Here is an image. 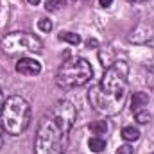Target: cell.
Returning a JSON list of instances; mask_svg holds the SVG:
<instances>
[{"label":"cell","instance_id":"cell-1","mask_svg":"<svg viewBox=\"0 0 154 154\" xmlns=\"http://www.w3.org/2000/svg\"><path fill=\"white\" fill-rule=\"evenodd\" d=\"M127 72L129 66L125 61H115L106 68L100 82L90 90L91 106L100 115L113 116L120 113L127 95Z\"/></svg>","mask_w":154,"mask_h":154},{"label":"cell","instance_id":"cell-2","mask_svg":"<svg viewBox=\"0 0 154 154\" xmlns=\"http://www.w3.org/2000/svg\"><path fill=\"white\" fill-rule=\"evenodd\" d=\"M68 133H70L68 129H65L50 113H47L38 124V133L34 142L36 154H63Z\"/></svg>","mask_w":154,"mask_h":154},{"label":"cell","instance_id":"cell-3","mask_svg":"<svg viewBox=\"0 0 154 154\" xmlns=\"http://www.w3.org/2000/svg\"><path fill=\"white\" fill-rule=\"evenodd\" d=\"M2 125L4 129L13 134V136H18L22 133L27 131L29 124H31V106L29 102L20 97V95H11L5 102H4V108H2Z\"/></svg>","mask_w":154,"mask_h":154},{"label":"cell","instance_id":"cell-4","mask_svg":"<svg viewBox=\"0 0 154 154\" xmlns=\"http://www.w3.org/2000/svg\"><path fill=\"white\" fill-rule=\"evenodd\" d=\"M93 77V68L84 57H70L66 54V59L59 66L56 74V82L63 90H74L77 86H84Z\"/></svg>","mask_w":154,"mask_h":154},{"label":"cell","instance_id":"cell-5","mask_svg":"<svg viewBox=\"0 0 154 154\" xmlns=\"http://www.w3.org/2000/svg\"><path fill=\"white\" fill-rule=\"evenodd\" d=\"M0 47L5 54L14 56L20 52H41L43 43L38 36L29 32H11L5 38H2Z\"/></svg>","mask_w":154,"mask_h":154},{"label":"cell","instance_id":"cell-6","mask_svg":"<svg viewBox=\"0 0 154 154\" xmlns=\"http://www.w3.org/2000/svg\"><path fill=\"white\" fill-rule=\"evenodd\" d=\"M16 72L20 75H25V77H34L41 72V63L32 59V57H23L16 63Z\"/></svg>","mask_w":154,"mask_h":154},{"label":"cell","instance_id":"cell-7","mask_svg":"<svg viewBox=\"0 0 154 154\" xmlns=\"http://www.w3.org/2000/svg\"><path fill=\"white\" fill-rule=\"evenodd\" d=\"M152 36H154L152 27H151L149 23H140V25L131 32L129 39L134 41V43H147L149 39H152Z\"/></svg>","mask_w":154,"mask_h":154},{"label":"cell","instance_id":"cell-8","mask_svg":"<svg viewBox=\"0 0 154 154\" xmlns=\"http://www.w3.org/2000/svg\"><path fill=\"white\" fill-rule=\"evenodd\" d=\"M149 104V95L145 93V91H136L133 97H131V108H133V111H140V109H143V106H147Z\"/></svg>","mask_w":154,"mask_h":154},{"label":"cell","instance_id":"cell-9","mask_svg":"<svg viewBox=\"0 0 154 154\" xmlns=\"http://www.w3.org/2000/svg\"><path fill=\"white\" fill-rule=\"evenodd\" d=\"M88 129L91 131V134L102 136V134L108 133V122H106V120H95V122H91V124L88 125Z\"/></svg>","mask_w":154,"mask_h":154},{"label":"cell","instance_id":"cell-10","mask_svg":"<svg viewBox=\"0 0 154 154\" xmlns=\"http://www.w3.org/2000/svg\"><path fill=\"white\" fill-rule=\"evenodd\" d=\"M122 138H124L125 142H136V140L140 138V131H138L134 125H125V127L122 129Z\"/></svg>","mask_w":154,"mask_h":154},{"label":"cell","instance_id":"cell-11","mask_svg":"<svg viewBox=\"0 0 154 154\" xmlns=\"http://www.w3.org/2000/svg\"><path fill=\"white\" fill-rule=\"evenodd\" d=\"M88 147L93 151V152H102L106 149V140L102 136H91L88 140Z\"/></svg>","mask_w":154,"mask_h":154},{"label":"cell","instance_id":"cell-12","mask_svg":"<svg viewBox=\"0 0 154 154\" xmlns=\"http://www.w3.org/2000/svg\"><path fill=\"white\" fill-rule=\"evenodd\" d=\"M57 38L61 39V41H66V43H70V45H79L81 43V36L75 34V32H61Z\"/></svg>","mask_w":154,"mask_h":154},{"label":"cell","instance_id":"cell-13","mask_svg":"<svg viewBox=\"0 0 154 154\" xmlns=\"http://www.w3.org/2000/svg\"><path fill=\"white\" fill-rule=\"evenodd\" d=\"M65 7V0H45V9L50 13H56Z\"/></svg>","mask_w":154,"mask_h":154},{"label":"cell","instance_id":"cell-14","mask_svg":"<svg viewBox=\"0 0 154 154\" xmlns=\"http://www.w3.org/2000/svg\"><path fill=\"white\" fill-rule=\"evenodd\" d=\"M134 118H136L138 124H147V122L151 120V115H149V111L140 109V111H134Z\"/></svg>","mask_w":154,"mask_h":154},{"label":"cell","instance_id":"cell-15","mask_svg":"<svg viewBox=\"0 0 154 154\" xmlns=\"http://www.w3.org/2000/svg\"><path fill=\"white\" fill-rule=\"evenodd\" d=\"M38 27H39V31H43V32H50L52 31V22L48 18H41L38 22Z\"/></svg>","mask_w":154,"mask_h":154},{"label":"cell","instance_id":"cell-16","mask_svg":"<svg viewBox=\"0 0 154 154\" xmlns=\"http://www.w3.org/2000/svg\"><path fill=\"white\" fill-rule=\"evenodd\" d=\"M116 154H133V149H131L129 145H120L118 151H116Z\"/></svg>","mask_w":154,"mask_h":154},{"label":"cell","instance_id":"cell-17","mask_svg":"<svg viewBox=\"0 0 154 154\" xmlns=\"http://www.w3.org/2000/svg\"><path fill=\"white\" fill-rule=\"evenodd\" d=\"M113 4V0H99V5L100 7H109Z\"/></svg>","mask_w":154,"mask_h":154},{"label":"cell","instance_id":"cell-18","mask_svg":"<svg viewBox=\"0 0 154 154\" xmlns=\"http://www.w3.org/2000/svg\"><path fill=\"white\" fill-rule=\"evenodd\" d=\"M97 45H99V41H97V39H88V41H86V47H88V48L97 47Z\"/></svg>","mask_w":154,"mask_h":154},{"label":"cell","instance_id":"cell-19","mask_svg":"<svg viewBox=\"0 0 154 154\" xmlns=\"http://www.w3.org/2000/svg\"><path fill=\"white\" fill-rule=\"evenodd\" d=\"M4 102H5V97H4V93H2V90H0V113H2V108H4Z\"/></svg>","mask_w":154,"mask_h":154},{"label":"cell","instance_id":"cell-20","mask_svg":"<svg viewBox=\"0 0 154 154\" xmlns=\"http://www.w3.org/2000/svg\"><path fill=\"white\" fill-rule=\"evenodd\" d=\"M27 2H29L31 5H38V4H39V2H41V0H27Z\"/></svg>","mask_w":154,"mask_h":154},{"label":"cell","instance_id":"cell-21","mask_svg":"<svg viewBox=\"0 0 154 154\" xmlns=\"http://www.w3.org/2000/svg\"><path fill=\"white\" fill-rule=\"evenodd\" d=\"M129 2H133V4H142V2H147V0H129Z\"/></svg>","mask_w":154,"mask_h":154},{"label":"cell","instance_id":"cell-22","mask_svg":"<svg viewBox=\"0 0 154 154\" xmlns=\"http://www.w3.org/2000/svg\"><path fill=\"white\" fill-rule=\"evenodd\" d=\"M2 145H4V136H2V131H0V149H2Z\"/></svg>","mask_w":154,"mask_h":154},{"label":"cell","instance_id":"cell-23","mask_svg":"<svg viewBox=\"0 0 154 154\" xmlns=\"http://www.w3.org/2000/svg\"><path fill=\"white\" fill-rule=\"evenodd\" d=\"M152 154H154V152H152Z\"/></svg>","mask_w":154,"mask_h":154}]
</instances>
